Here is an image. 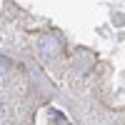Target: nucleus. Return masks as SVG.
Returning <instances> with one entry per match:
<instances>
[{"label":"nucleus","instance_id":"obj_1","mask_svg":"<svg viewBox=\"0 0 125 125\" xmlns=\"http://www.w3.org/2000/svg\"><path fill=\"white\" fill-rule=\"evenodd\" d=\"M43 50H45V53H55V50H58V43H55V40H50V38H43Z\"/></svg>","mask_w":125,"mask_h":125}]
</instances>
